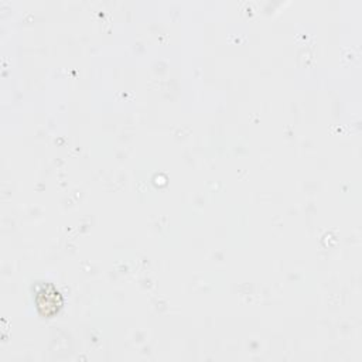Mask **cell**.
<instances>
[{
	"label": "cell",
	"instance_id": "obj_1",
	"mask_svg": "<svg viewBox=\"0 0 362 362\" xmlns=\"http://www.w3.org/2000/svg\"><path fill=\"white\" fill-rule=\"evenodd\" d=\"M35 304H37L40 314L49 317V315H54L62 305V297L54 286L48 284V286L41 287L37 291Z\"/></svg>",
	"mask_w": 362,
	"mask_h": 362
}]
</instances>
